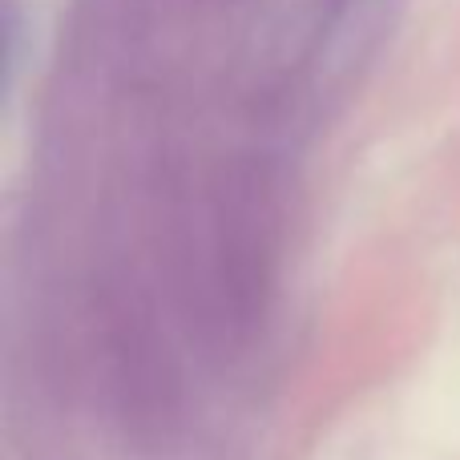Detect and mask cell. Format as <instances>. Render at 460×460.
I'll return each instance as SVG.
<instances>
[]
</instances>
